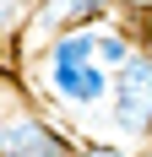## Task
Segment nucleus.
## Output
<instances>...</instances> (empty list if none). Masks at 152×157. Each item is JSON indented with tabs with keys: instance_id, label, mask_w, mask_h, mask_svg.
<instances>
[{
	"instance_id": "4",
	"label": "nucleus",
	"mask_w": 152,
	"mask_h": 157,
	"mask_svg": "<svg viewBox=\"0 0 152 157\" xmlns=\"http://www.w3.org/2000/svg\"><path fill=\"white\" fill-rule=\"evenodd\" d=\"M109 16H114V0H33L22 38H54V33H71V27H98Z\"/></svg>"
},
{
	"instance_id": "1",
	"label": "nucleus",
	"mask_w": 152,
	"mask_h": 157,
	"mask_svg": "<svg viewBox=\"0 0 152 157\" xmlns=\"http://www.w3.org/2000/svg\"><path fill=\"white\" fill-rule=\"evenodd\" d=\"M76 141L27 81L0 71V157H76Z\"/></svg>"
},
{
	"instance_id": "7",
	"label": "nucleus",
	"mask_w": 152,
	"mask_h": 157,
	"mask_svg": "<svg viewBox=\"0 0 152 157\" xmlns=\"http://www.w3.org/2000/svg\"><path fill=\"white\" fill-rule=\"evenodd\" d=\"M136 33H141V44H147V49H152V16H147V22H141V27H136Z\"/></svg>"
},
{
	"instance_id": "5",
	"label": "nucleus",
	"mask_w": 152,
	"mask_h": 157,
	"mask_svg": "<svg viewBox=\"0 0 152 157\" xmlns=\"http://www.w3.org/2000/svg\"><path fill=\"white\" fill-rule=\"evenodd\" d=\"M76 157H141L130 141H92V136H82L76 141Z\"/></svg>"
},
{
	"instance_id": "8",
	"label": "nucleus",
	"mask_w": 152,
	"mask_h": 157,
	"mask_svg": "<svg viewBox=\"0 0 152 157\" xmlns=\"http://www.w3.org/2000/svg\"><path fill=\"white\" fill-rule=\"evenodd\" d=\"M141 157H152V152H141Z\"/></svg>"
},
{
	"instance_id": "2",
	"label": "nucleus",
	"mask_w": 152,
	"mask_h": 157,
	"mask_svg": "<svg viewBox=\"0 0 152 157\" xmlns=\"http://www.w3.org/2000/svg\"><path fill=\"white\" fill-rule=\"evenodd\" d=\"M109 119L130 146L152 141V49L147 44L120 71H109Z\"/></svg>"
},
{
	"instance_id": "6",
	"label": "nucleus",
	"mask_w": 152,
	"mask_h": 157,
	"mask_svg": "<svg viewBox=\"0 0 152 157\" xmlns=\"http://www.w3.org/2000/svg\"><path fill=\"white\" fill-rule=\"evenodd\" d=\"M114 16H125L130 27H141V22L152 16V0H114Z\"/></svg>"
},
{
	"instance_id": "3",
	"label": "nucleus",
	"mask_w": 152,
	"mask_h": 157,
	"mask_svg": "<svg viewBox=\"0 0 152 157\" xmlns=\"http://www.w3.org/2000/svg\"><path fill=\"white\" fill-rule=\"evenodd\" d=\"M33 92L65 114H87L109 103V65L98 60H44V81H27Z\"/></svg>"
}]
</instances>
